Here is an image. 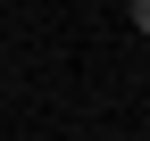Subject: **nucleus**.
Masks as SVG:
<instances>
[{
    "label": "nucleus",
    "mask_w": 150,
    "mask_h": 141,
    "mask_svg": "<svg viewBox=\"0 0 150 141\" xmlns=\"http://www.w3.org/2000/svg\"><path fill=\"white\" fill-rule=\"evenodd\" d=\"M125 17H134V33H150V0H125Z\"/></svg>",
    "instance_id": "obj_1"
}]
</instances>
